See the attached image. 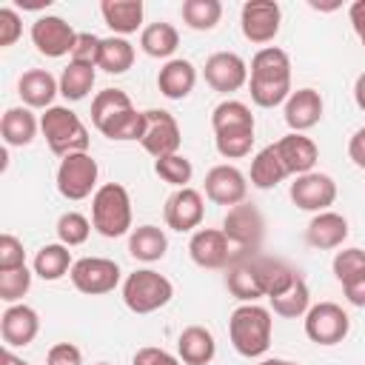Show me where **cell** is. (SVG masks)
I'll use <instances>...</instances> for the list:
<instances>
[{
	"mask_svg": "<svg viewBox=\"0 0 365 365\" xmlns=\"http://www.w3.org/2000/svg\"><path fill=\"white\" fill-rule=\"evenodd\" d=\"M248 91L259 108L282 106L291 97V57L277 46L259 48L251 60Z\"/></svg>",
	"mask_w": 365,
	"mask_h": 365,
	"instance_id": "obj_1",
	"label": "cell"
},
{
	"mask_svg": "<svg viewBox=\"0 0 365 365\" xmlns=\"http://www.w3.org/2000/svg\"><path fill=\"white\" fill-rule=\"evenodd\" d=\"M271 331H274V319H271L268 308H262L257 302H242L240 308L231 311L228 336L240 356H245V359L262 356L271 348Z\"/></svg>",
	"mask_w": 365,
	"mask_h": 365,
	"instance_id": "obj_2",
	"label": "cell"
},
{
	"mask_svg": "<svg viewBox=\"0 0 365 365\" xmlns=\"http://www.w3.org/2000/svg\"><path fill=\"white\" fill-rule=\"evenodd\" d=\"M91 225L114 240L131 231V197L125 191V185L120 182H106L94 191L91 197Z\"/></svg>",
	"mask_w": 365,
	"mask_h": 365,
	"instance_id": "obj_3",
	"label": "cell"
},
{
	"mask_svg": "<svg viewBox=\"0 0 365 365\" xmlns=\"http://www.w3.org/2000/svg\"><path fill=\"white\" fill-rule=\"evenodd\" d=\"M40 131L48 143V148L57 157H68V154H83L88 151V128L83 125V120L66 108V106H51L43 111L40 117Z\"/></svg>",
	"mask_w": 365,
	"mask_h": 365,
	"instance_id": "obj_4",
	"label": "cell"
},
{
	"mask_svg": "<svg viewBox=\"0 0 365 365\" xmlns=\"http://www.w3.org/2000/svg\"><path fill=\"white\" fill-rule=\"evenodd\" d=\"M171 297H174L171 279L151 268H140L128 274L123 282V302L134 314H154L163 305H168Z\"/></svg>",
	"mask_w": 365,
	"mask_h": 365,
	"instance_id": "obj_5",
	"label": "cell"
},
{
	"mask_svg": "<svg viewBox=\"0 0 365 365\" xmlns=\"http://www.w3.org/2000/svg\"><path fill=\"white\" fill-rule=\"evenodd\" d=\"M97 160L83 151V154H68L60 160V168H57V191L66 197V200H86L91 197V191H97Z\"/></svg>",
	"mask_w": 365,
	"mask_h": 365,
	"instance_id": "obj_6",
	"label": "cell"
},
{
	"mask_svg": "<svg viewBox=\"0 0 365 365\" xmlns=\"http://www.w3.org/2000/svg\"><path fill=\"white\" fill-rule=\"evenodd\" d=\"M68 277L80 294L100 297V294H108L120 285V265L114 259H106V257H83L71 265Z\"/></svg>",
	"mask_w": 365,
	"mask_h": 365,
	"instance_id": "obj_7",
	"label": "cell"
},
{
	"mask_svg": "<svg viewBox=\"0 0 365 365\" xmlns=\"http://www.w3.org/2000/svg\"><path fill=\"white\" fill-rule=\"evenodd\" d=\"M351 319L336 302H317L305 314V336L317 345H336L348 336Z\"/></svg>",
	"mask_w": 365,
	"mask_h": 365,
	"instance_id": "obj_8",
	"label": "cell"
},
{
	"mask_svg": "<svg viewBox=\"0 0 365 365\" xmlns=\"http://www.w3.org/2000/svg\"><path fill=\"white\" fill-rule=\"evenodd\" d=\"M282 9L274 0H248L240 9V29L248 43L265 46L279 34Z\"/></svg>",
	"mask_w": 365,
	"mask_h": 365,
	"instance_id": "obj_9",
	"label": "cell"
},
{
	"mask_svg": "<svg viewBox=\"0 0 365 365\" xmlns=\"http://www.w3.org/2000/svg\"><path fill=\"white\" fill-rule=\"evenodd\" d=\"M180 143H182V134H180V125L174 120V114L163 111V108H148L145 111V131H143V140L140 145L154 157H168V154H180Z\"/></svg>",
	"mask_w": 365,
	"mask_h": 365,
	"instance_id": "obj_10",
	"label": "cell"
},
{
	"mask_svg": "<svg viewBox=\"0 0 365 365\" xmlns=\"http://www.w3.org/2000/svg\"><path fill=\"white\" fill-rule=\"evenodd\" d=\"M334 200H336V182L322 171L299 174L291 182V202L299 211L319 214V211H328V205H334Z\"/></svg>",
	"mask_w": 365,
	"mask_h": 365,
	"instance_id": "obj_11",
	"label": "cell"
},
{
	"mask_svg": "<svg viewBox=\"0 0 365 365\" xmlns=\"http://www.w3.org/2000/svg\"><path fill=\"white\" fill-rule=\"evenodd\" d=\"M77 31L57 14H43L31 23V43L46 57H66L71 54Z\"/></svg>",
	"mask_w": 365,
	"mask_h": 365,
	"instance_id": "obj_12",
	"label": "cell"
},
{
	"mask_svg": "<svg viewBox=\"0 0 365 365\" xmlns=\"http://www.w3.org/2000/svg\"><path fill=\"white\" fill-rule=\"evenodd\" d=\"M222 231H225V237H228L231 245L257 248L262 242V234H265V220H262V214H259L257 205L240 202V205L228 208V214L222 220Z\"/></svg>",
	"mask_w": 365,
	"mask_h": 365,
	"instance_id": "obj_13",
	"label": "cell"
},
{
	"mask_svg": "<svg viewBox=\"0 0 365 365\" xmlns=\"http://www.w3.org/2000/svg\"><path fill=\"white\" fill-rule=\"evenodd\" d=\"M202 74H205V83L214 91H220V94H231V91H237V88H242L248 83V66L234 51H217V54H211L205 60Z\"/></svg>",
	"mask_w": 365,
	"mask_h": 365,
	"instance_id": "obj_14",
	"label": "cell"
},
{
	"mask_svg": "<svg viewBox=\"0 0 365 365\" xmlns=\"http://www.w3.org/2000/svg\"><path fill=\"white\" fill-rule=\"evenodd\" d=\"M245 194H248V182H245V174L237 168V165H214L208 174H205V197L217 205H240L245 202Z\"/></svg>",
	"mask_w": 365,
	"mask_h": 365,
	"instance_id": "obj_15",
	"label": "cell"
},
{
	"mask_svg": "<svg viewBox=\"0 0 365 365\" xmlns=\"http://www.w3.org/2000/svg\"><path fill=\"white\" fill-rule=\"evenodd\" d=\"M188 254L200 268H225L231 262V242L222 228H197L188 240Z\"/></svg>",
	"mask_w": 365,
	"mask_h": 365,
	"instance_id": "obj_16",
	"label": "cell"
},
{
	"mask_svg": "<svg viewBox=\"0 0 365 365\" xmlns=\"http://www.w3.org/2000/svg\"><path fill=\"white\" fill-rule=\"evenodd\" d=\"M205 217V202H202V194L197 188H177L168 200H165V225L174 228V231H194L200 228Z\"/></svg>",
	"mask_w": 365,
	"mask_h": 365,
	"instance_id": "obj_17",
	"label": "cell"
},
{
	"mask_svg": "<svg viewBox=\"0 0 365 365\" xmlns=\"http://www.w3.org/2000/svg\"><path fill=\"white\" fill-rule=\"evenodd\" d=\"M40 331V317L31 305H9L0 317V336H3V345L6 348H26L34 342Z\"/></svg>",
	"mask_w": 365,
	"mask_h": 365,
	"instance_id": "obj_18",
	"label": "cell"
},
{
	"mask_svg": "<svg viewBox=\"0 0 365 365\" xmlns=\"http://www.w3.org/2000/svg\"><path fill=\"white\" fill-rule=\"evenodd\" d=\"M274 148H277V154H279V160H282L288 177H291V174L299 177V174L314 171V165H317V160H319L317 143H314L311 137H305V134H297V131H291V134H285L282 140H277Z\"/></svg>",
	"mask_w": 365,
	"mask_h": 365,
	"instance_id": "obj_19",
	"label": "cell"
},
{
	"mask_svg": "<svg viewBox=\"0 0 365 365\" xmlns=\"http://www.w3.org/2000/svg\"><path fill=\"white\" fill-rule=\"evenodd\" d=\"M322 120V97L314 88H297L291 91V97L285 100V123L291 131L302 134L308 128H314Z\"/></svg>",
	"mask_w": 365,
	"mask_h": 365,
	"instance_id": "obj_20",
	"label": "cell"
},
{
	"mask_svg": "<svg viewBox=\"0 0 365 365\" xmlns=\"http://www.w3.org/2000/svg\"><path fill=\"white\" fill-rule=\"evenodd\" d=\"M348 237V220L336 211H319L311 217L308 228H305V240L311 248H319V251H331V248H339Z\"/></svg>",
	"mask_w": 365,
	"mask_h": 365,
	"instance_id": "obj_21",
	"label": "cell"
},
{
	"mask_svg": "<svg viewBox=\"0 0 365 365\" xmlns=\"http://www.w3.org/2000/svg\"><path fill=\"white\" fill-rule=\"evenodd\" d=\"M17 94L29 108H51L54 97L60 94V80H54V74L46 68H29L17 80Z\"/></svg>",
	"mask_w": 365,
	"mask_h": 365,
	"instance_id": "obj_22",
	"label": "cell"
},
{
	"mask_svg": "<svg viewBox=\"0 0 365 365\" xmlns=\"http://www.w3.org/2000/svg\"><path fill=\"white\" fill-rule=\"evenodd\" d=\"M194 86H197V68H194L191 60H182V57L168 60V63L160 68V74H157V88H160V94L168 97V100H182V97H188V94L194 91Z\"/></svg>",
	"mask_w": 365,
	"mask_h": 365,
	"instance_id": "obj_23",
	"label": "cell"
},
{
	"mask_svg": "<svg viewBox=\"0 0 365 365\" xmlns=\"http://www.w3.org/2000/svg\"><path fill=\"white\" fill-rule=\"evenodd\" d=\"M211 128L214 137H228V134H254V114L245 103L240 100H222L211 111Z\"/></svg>",
	"mask_w": 365,
	"mask_h": 365,
	"instance_id": "obj_24",
	"label": "cell"
},
{
	"mask_svg": "<svg viewBox=\"0 0 365 365\" xmlns=\"http://www.w3.org/2000/svg\"><path fill=\"white\" fill-rule=\"evenodd\" d=\"M143 0H103L100 3V14L106 20V26L114 31V37H125L134 34L143 26Z\"/></svg>",
	"mask_w": 365,
	"mask_h": 365,
	"instance_id": "obj_25",
	"label": "cell"
},
{
	"mask_svg": "<svg viewBox=\"0 0 365 365\" xmlns=\"http://www.w3.org/2000/svg\"><path fill=\"white\" fill-rule=\"evenodd\" d=\"M217 354V342L214 334L202 325H188L182 328L180 339H177V356L185 365H208Z\"/></svg>",
	"mask_w": 365,
	"mask_h": 365,
	"instance_id": "obj_26",
	"label": "cell"
},
{
	"mask_svg": "<svg viewBox=\"0 0 365 365\" xmlns=\"http://www.w3.org/2000/svg\"><path fill=\"white\" fill-rule=\"evenodd\" d=\"M37 128H40V123H37V117L31 114L29 106H14V108H9V111L3 114V120H0L3 143L11 145V148L29 145V143L37 137Z\"/></svg>",
	"mask_w": 365,
	"mask_h": 365,
	"instance_id": "obj_27",
	"label": "cell"
},
{
	"mask_svg": "<svg viewBox=\"0 0 365 365\" xmlns=\"http://www.w3.org/2000/svg\"><path fill=\"white\" fill-rule=\"evenodd\" d=\"M168 251V237L157 225H137L128 234V254L140 262H157Z\"/></svg>",
	"mask_w": 365,
	"mask_h": 365,
	"instance_id": "obj_28",
	"label": "cell"
},
{
	"mask_svg": "<svg viewBox=\"0 0 365 365\" xmlns=\"http://www.w3.org/2000/svg\"><path fill=\"white\" fill-rule=\"evenodd\" d=\"M225 285L228 291L240 299V302H257L262 294V285H259V274H257V262L254 259H242V262H234L228 268V277H225Z\"/></svg>",
	"mask_w": 365,
	"mask_h": 365,
	"instance_id": "obj_29",
	"label": "cell"
},
{
	"mask_svg": "<svg viewBox=\"0 0 365 365\" xmlns=\"http://www.w3.org/2000/svg\"><path fill=\"white\" fill-rule=\"evenodd\" d=\"M177 46H180V31H177L171 23H163V20L145 26L143 34H140V48H143L148 57H154V60L171 57V54L177 51Z\"/></svg>",
	"mask_w": 365,
	"mask_h": 365,
	"instance_id": "obj_30",
	"label": "cell"
},
{
	"mask_svg": "<svg viewBox=\"0 0 365 365\" xmlns=\"http://www.w3.org/2000/svg\"><path fill=\"white\" fill-rule=\"evenodd\" d=\"M285 177H288V171H285V165H282L274 143L254 154V160H251V185H257V188H274Z\"/></svg>",
	"mask_w": 365,
	"mask_h": 365,
	"instance_id": "obj_31",
	"label": "cell"
},
{
	"mask_svg": "<svg viewBox=\"0 0 365 365\" xmlns=\"http://www.w3.org/2000/svg\"><path fill=\"white\" fill-rule=\"evenodd\" d=\"M257 262V274H259V285H262V294L271 299V297H279L285 288H291V282L299 277L288 262L282 259H268V257H259L254 259Z\"/></svg>",
	"mask_w": 365,
	"mask_h": 365,
	"instance_id": "obj_32",
	"label": "cell"
},
{
	"mask_svg": "<svg viewBox=\"0 0 365 365\" xmlns=\"http://www.w3.org/2000/svg\"><path fill=\"white\" fill-rule=\"evenodd\" d=\"M71 251H68V245H63V242H51V245H43L40 251H37V257H34V274L40 277V279H48V282H54V279H60L63 274H68L71 271Z\"/></svg>",
	"mask_w": 365,
	"mask_h": 365,
	"instance_id": "obj_33",
	"label": "cell"
},
{
	"mask_svg": "<svg viewBox=\"0 0 365 365\" xmlns=\"http://www.w3.org/2000/svg\"><path fill=\"white\" fill-rule=\"evenodd\" d=\"M103 137L108 140H143V131H145V111H137L134 106L114 114L111 120H106L100 128H97Z\"/></svg>",
	"mask_w": 365,
	"mask_h": 365,
	"instance_id": "obj_34",
	"label": "cell"
},
{
	"mask_svg": "<svg viewBox=\"0 0 365 365\" xmlns=\"http://www.w3.org/2000/svg\"><path fill=\"white\" fill-rule=\"evenodd\" d=\"M134 66V46L125 37H106L100 43V60L97 68L108 71V74H123Z\"/></svg>",
	"mask_w": 365,
	"mask_h": 365,
	"instance_id": "obj_35",
	"label": "cell"
},
{
	"mask_svg": "<svg viewBox=\"0 0 365 365\" xmlns=\"http://www.w3.org/2000/svg\"><path fill=\"white\" fill-rule=\"evenodd\" d=\"M271 308L274 314L285 317V319H297V317H305L308 308H311V291L305 285L302 277H297L291 282V288H285L279 297H271Z\"/></svg>",
	"mask_w": 365,
	"mask_h": 365,
	"instance_id": "obj_36",
	"label": "cell"
},
{
	"mask_svg": "<svg viewBox=\"0 0 365 365\" xmlns=\"http://www.w3.org/2000/svg\"><path fill=\"white\" fill-rule=\"evenodd\" d=\"M180 11H182V20L188 29L211 31L222 17V3L220 0H185Z\"/></svg>",
	"mask_w": 365,
	"mask_h": 365,
	"instance_id": "obj_37",
	"label": "cell"
},
{
	"mask_svg": "<svg viewBox=\"0 0 365 365\" xmlns=\"http://www.w3.org/2000/svg\"><path fill=\"white\" fill-rule=\"evenodd\" d=\"M94 88V66H83V63H68L60 74V94L71 103L83 100L88 91Z\"/></svg>",
	"mask_w": 365,
	"mask_h": 365,
	"instance_id": "obj_38",
	"label": "cell"
},
{
	"mask_svg": "<svg viewBox=\"0 0 365 365\" xmlns=\"http://www.w3.org/2000/svg\"><path fill=\"white\" fill-rule=\"evenodd\" d=\"M131 106L134 103H131V97L125 91H120V88H103L91 100V123H94V128H100L106 120H111L114 114H120V111H125Z\"/></svg>",
	"mask_w": 365,
	"mask_h": 365,
	"instance_id": "obj_39",
	"label": "cell"
},
{
	"mask_svg": "<svg viewBox=\"0 0 365 365\" xmlns=\"http://www.w3.org/2000/svg\"><path fill=\"white\" fill-rule=\"evenodd\" d=\"M154 171H157V177L163 182H168L174 188H188V182L194 177V165L182 154H168V157L154 160Z\"/></svg>",
	"mask_w": 365,
	"mask_h": 365,
	"instance_id": "obj_40",
	"label": "cell"
},
{
	"mask_svg": "<svg viewBox=\"0 0 365 365\" xmlns=\"http://www.w3.org/2000/svg\"><path fill=\"white\" fill-rule=\"evenodd\" d=\"M91 234V222L80 214V211H66L60 220H57V237L63 245H83Z\"/></svg>",
	"mask_w": 365,
	"mask_h": 365,
	"instance_id": "obj_41",
	"label": "cell"
},
{
	"mask_svg": "<svg viewBox=\"0 0 365 365\" xmlns=\"http://www.w3.org/2000/svg\"><path fill=\"white\" fill-rule=\"evenodd\" d=\"M31 288V271L14 268V271H0V299L9 305H17V299H23Z\"/></svg>",
	"mask_w": 365,
	"mask_h": 365,
	"instance_id": "obj_42",
	"label": "cell"
},
{
	"mask_svg": "<svg viewBox=\"0 0 365 365\" xmlns=\"http://www.w3.org/2000/svg\"><path fill=\"white\" fill-rule=\"evenodd\" d=\"M365 274V251L362 248H342L334 257V277L345 285Z\"/></svg>",
	"mask_w": 365,
	"mask_h": 365,
	"instance_id": "obj_43",
	"label": "cell"
},
{
	"mask_svg": "<svg viewBox=\"0 0 365 365\" xmlns=\"http://www.w3.org/2000/svg\"><path fill=\"white\" fill-rule=\"evenodd\" d=\"M100 37L91 34V31H77V40H74V48H71V63H83V66H94L97 68V60H100Z\"/></svg>",
	"mask_w": 365,
	"mask_h": 365,
	"instance_id": "obj_44",
	"label": "cell"
},
{
	"mask_svg": "<svg viewBox=\"0 0 365 365\" xmlns=\"http://www.w3.org/2000/svg\"><path fill=\"white\" fill-rule=\"evenodd\" d=\"M26 265V251L23 242L14 234H3L0 237V271H14Z\"/></svg>",
	"mask_w": 365,
	"mask_h": 365,
	"instance_id": "obj_45",
	"label": "cell"
},
{
	"mask_svg": "<svg viewBox=\"0 0 365 365\" xmlns=\"http://www.w3.org/2000/svg\"><path fill=\"white\" fill-rule=\"evenodd\" d=\"M20 34H23V20H20V14H17L11 6H3V9H0V46H3V48L14 46V43L20 40Z\"/></svg>",
	"mask_w": 365,
	"mask_h": 365,
	"instance_id": "obj_46",
	"label": "cell"
},
{
	"mask_svg": "<svg viewBox=\"0 0 365 365\" xmlns=\"http://www.w3.org/2000/svg\"><path fill=\"white\" fill-rule=\"evenodd\" d=\"M131 365H180V356L163 351V348H154V345H145L134 354Z\"/></svg>",
	"mask_w": 365,
	"mask_h": 365,
	"instance_id": "obj_47",
	"label": "cell"
},
{
	"mask_svg": "<svg viewBox=\"0 0 365 365\" xmlns=\"http://www.w3.org/2000/svg\"><path fill=\"white\" fill-rule=\"evenodd\" d=\"M48 365H83V351L71 342H57L48 348Z\"/></svg>",
	"mask_w": 365,
	"mask_h": 365,
	"instance_id": "obj_48",
	"label": "cell"
},
{
	"mask_svg": "<svg viewBox=\"0 0 365 365\" xmlns=\"http://www.w3.org/2000/svg\"><path fill=\"white\" fill-rule=\"evenodd\" d=\"M342 291H345V299H348L351 305L365 308V274L356 277V279H351V282H345Z\"/></svg>",
	"mask_w": 365,
	"mask_h": 365,
	"instance_id": "obj_49",
	"label": "cell"
},
{
	"mask_svg": "<svg viewBox=\"0 0 365 365\" xmlns=\"http://www.w3.org/2000/svg\"><path fill=\"white\" fill-rule=\"evenodd\" d=\"M348 154H351L354 165L365 168V125H362L359 131H354V137H351V143H348Z\"/></svg>",
	"mask_w": 365,
	"mask_h": 365,
	"instance_id": "obj_50",
	"label": "cell"
},
{
	"mask_svg": "<svg viewBox=\"0 0 365 365\" xmlns=\"http://www.w3.org/2000/svg\"><path fill=\"white\" fill-rule=\"evenodd\" d=\"M348 17H351V26H354V31H356V34H365V0H356V3H351V9H348Z\"/></svg>",
	"mask_w": 365,
	"mask_h": 365,
	"instance_id": "obj_51",
	"label": "cell"
},
{
	"mask_svg": "<svg viewBox=\"0 0 365 365\" xmlns=\"http://www.w3.org/2000/svg\"><path fill=\"white\" fill-rule=\"evenodd\" d=\"M354 100H356V106L365 111V71L356 77V83H354Z\"/></svg>",
	"mask_w": 365,
	"mask_h": 365,
	"instance_id": "obj_52",
	"label": "cell"
},
{
	"mask_svg": "<svg viewBox=\"0 0 365 365\" xmlns=\"http://www.w3.org/2000/svg\"><path fill=\"white\" fill-rule=\"evenodd\" d=\"M3 365H29V362L20 359V356H14L11 348H3Z\"/></svg>",
	"mask_w": 365,
	"mask_h": 365,
	"instance_id": "obj_53",
	"label": "cell"
},
{
	"mask_svg": "<svg viewBox=\"0 0 365 365\" xmlns=\"http://www.w3.org/2000/svg\"><path fill=\"white\" fill-rule=\"evenodd\" d=\"M257 365H299V362H288V359H262Z\"/></svg>",
	"mask_w": 365,
	"mask_h": 365,
	"instance_id": "obj_54",
	"label": "cell"
},
{
	"mask_svg": "<svg viewBox=\"0 0 365 365\" xmlns=\"http://www.w3.org/2000/svg\"><path fill=\"white\" fill-rule=\"evenodd\" d=\"M359 40H362V48H365V34H359Z\"/></svg>",
	"mask_w": 365,
	"mask_h": 365,
	"instance_id": "obj_55",
	"label": "cell"
},
{
	"mask_svg": "<svg viewBox=\"0 0 365 365\" xmlns=\"http://www.w3.org/2000/svg\"><path fill=\"white\" fill-rule=\"evenodd\" d=\"M97 365H108V362H97Z\"/></svg>",
	"mask_w": 365,
	"mask_h": 365,
	"instance_id": "obj_56",
	"label": "cell"
}]
</instances>
